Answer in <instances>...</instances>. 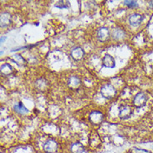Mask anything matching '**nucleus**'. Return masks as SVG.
Returning <instances> with one entry per match:
<instances>
[{
    "instance_id": "nucleus-1",
    "label": "nucleus",
    "mask_w": 153,
    "mask_h": 153,
    "mask_svg": "<svg viewBox=\"0 0 153 153\" xmlns=\"http://www.w3.org/2000/svg\"><path fill=\"white\" fill-rule=\"evenodd\" d=\"M100 94L102 95L104 98L111 100L114 98L116 95V90L115 87L111 84H105L100 89Z\"/></svg>"
},
{
    "instance_id": "nucleus-2",
    "label": "nucleus",
    "mask_w": 153,
    "mask_h": 153,
    "mask_svg": "<svg viewBox=\"0 0 153 153\" xmlns=\"http://www.w3.org/2000/svg\"><path fill=\"white\" fill-rule=\"evenodd\" d=\"M146 100H147V96L146 95L145 93L139 92V93H137L136 96L134 97V99H133V105L136 107H142L146 105Z\"/></svg>"
},
{
    "instance_id": "nucleus-3",
    "label": "nucleus",
    "mask_w": 153,
    "mask_h": 153,
    "mask_svg": "<svg viewBox=\"0 0 153 153\" xmlns=\"http://www.w3.org/2000/svg\"><path fill=\"white\" fill-rule=\"evenodd\" d=\"M43 149L46 153H54L58 149V143L54 139H50L44 144Z\"/></svg>"
},
{
    "instance_id": "nucleus-4",
    "label": "nucleus",
    "mask_w": 153,
    "mask_h": 153,
    "mask_svg": "<svg viewBox=\"0 0 153 153\" xmlns=\"http://www.w3.org/2000/svg\"><path fill=\"white\" fill-rule=\"evenodd\" d=\"M89 120L92 124L99 125L104 120L103 113H101L99 111H94L90 114L89 116Z\"/></svg>"
},
{
    "instance_id": "nucleus-5",
    "label": "nucleus",
    "mask_w": 153,
    "mask_h": 153,
    "mask_svg": "<svg viewBox=\"0 0 153 153\" xmlns=\"http://www.w3.org/2000/svg\"><path fill=\"white\" fill-rule=\"evenodd\" d=\"M110 36H111L110 30L106 27H101L97 31V39L100 42L107 41L110 39Z\"/></svg>"
},
{
    "instance_id": "nucleus-6",
    "label": "nucleus",
    "mask_w": 153,
    "mask_h": 153,
    "mask_svg": "<svg viewBox=\"0 0 153 153\" xmlns=\"http://www.w3.org/2000/svg\"><path fill=\"white\" fill-rule=\"evenodd\" d=\"M71 55L72 59H74L75 61H79V60H81L84 56H85V52L81 47L79 46H76L74 47L71 51Z\"/></svg>"
},
{
    "instance_id": "nucleus-7",
    "label": "nucleus",
    "mask_w": 153,
    "mask_h": 153,
    "mask_svg": "<svg viewBox=\"0 0 153 153\" xmlns=\"http://www.w3.org/2000/svg\"><path fill=\"white\" fill-rule=\"evenodd\" d=\"M143 21V16L140 13H132L129 17V24L132 27H138Z\"/></svg>"
},
{
    "instance_id": "nucleus-8",
    "label": "nucleus",
    "mask_w": 153,
    "mask_h": 153,
    "mask_svg": "<svg viewBox=\"0 0 153 153\" xmlns=\"http://www.w3.org/2000/svg\"><path fill=\"white\" fill-rule=\"evenodd\" d=\"M132 114V109L129 105H123L120 108L119 111V117L122 120H126L130 118Z\"/></svg>"
},
{
    "instance_id": "nucleus-9",
    "label": "nucleus",
    "mask_w": 153,
    "mask_h": 153,
    "mask_svg": "<svg viewBox=\"0 0 153 153\" xmlns=\"http://www.w3.org/2000/svg\"><path fill=\"white\" fill-rule=\"evenodd\" d=\"M102 65L106 68H115L116 66V61H115V59L112 57L111 55L110 54H106L104 56L103 59H102Z\"/></svg>"
},
{
    "instance_id": "nucleus-10",
    "label": "nucleus",
    "mask_w": 153,
    "mask_h": 153,
    "mask_svg": "<svg viewBox=\"0 0 153 153\" xmlns=\"http://www.w3.org/2000/svg\"><path fill=\"white\" fill-rule=\"evenodd\" d=\"M80 84H81V81H80L79 78L77 77V76H75V75L71 76L70 79H69V80H68V86L70 87L71 89H72V90H75V89L79 88V86L80 85Z\"/></svg>"
},
{
    "instance_id": "nucleus-11",
    "label": "nucleus",
    "mask_w": 153,
    "mask_h": 153,
    "mask_svg": "<svg viewBox=\"0 0 153 153\" xmlns=\"http://www.w3.org/2000/svg\"><path fill=\"white\" fill-rule=\"evenodd\" d=\"M11 24V16L8 13H3L1 14V27H7Z\"/></svg>"
},
{
    "instance_id": "nucleus-12",
    "label": "nucleus",
    "mask_w": 153,
    "mask_h": 153,
    "mask_svg": "<svg viewBox=\"0 0 153 153\" xmlns=\"http://www.w3.org/2000/svg\"><path fill=\"white\" fill-rule=\"evenodd\" d=\"M13 110H14L17 113L21 114V115H25V114H27V113H29V110L25 107V105H23V103H21V102H18L17 104H15L14 106H13Z\"/></svg>"
},
{
    "instance_id": "nucleus-13",
    "label": "nucleus",
    "mask_w": 153,
    "mask_h": 153,
    "mask_svg": "<svg viewBox=\"0 0 153 153\" xmlns=\"http://www.w3.org/2000/svg\"><path fill=\"white\" fill-rule=\"evenodd\" d=\"M13 67L9 64H4L1 66V74L4 76H8L10 75L13 73Z\"/></svg>"
},
{
    "instance_id": "nucleus-14",
    "label": "nucleus",
    "mask_w": 153,
    "mask_h": 153,
    "mask_svg": "<svg viewBox=\"0 0 153 153\" xmlns=\"http://www.w3.org/2000/svg\"><path fill=\"white\" fill-rule=\"evenodd\" d=\"M111 35L113 39L118 40V39H121L125 37V32L123 29H120V28H116L112 31Z\"/></svg>"
},
{
    "instance_id": "nucleus-15",
    "label": "nucleus",
    "mask_w": 153,
    "mask_h": 153,
    "mask_svg": "<svg viewBox=\"0 0 153 153\" xmlns=\"http://www.w3.org/2000/svg\"><path fill=\"white\" fill-rule=\"evenodd\" d=\"M71 151L72 153H82L84 152V146L80 142H75L71 146Z\"/></svg>"
},
{
    "instance_id": "nucleus-16",
    "label": "nucleus",
    "mask_w": 153,
    "mask_h": 153,
    "mask_svg": "<svg viewBox=\"0 0 153 153\" xmlns=\"http://www.w3.org/2000/svg\"><path fill=\"white\" fill-rule=\"evenodd\" d=\"M124 4L126 6H127L128 8H136L138 6L137 1H133V0H131V1L126 0V1H124Z\"/></svg>"
},
{
    "instance_id": "nucleus-17",
    "label": "nucleus",
    "mask_w": 153,
    "mask_h": 153,
    "mask_svg": "<svg viewBox=\"0 0 153 153\" xmlns=\"http://www.w3.org/2000/svg\"><path fill=\"white\" fill-rule=\"evenodd\" d=\"M67 4H68V2L65 3L64 1H59V2H57V4H55V7L59 8H67L69 7V5Z\"/></svg>"
},
{
    "instance_id": "nucleus-18",
    "label": "nucleus",
    "mask_w": 153,
    "mask_h": 153,
    "mask_svg": "<svg viewBox=\"0 0 153 153\" xmlns=\"http://www.w3.org/2000/svg\"><path fill=\"white\" fill-rule=\"evenodd\" d=\"M149 7L153 8V1H150L149 2Z\"/></svg>"
},
{
    "instance_id": "nucleus-19",
    "label": "nucleus",
    "mask_w": 153,
    "mask_h": 153,
    "mask_svg": "<svg viewBox=\"0 0 153 153\" xmlns=\"http://www.w3.org/2000/svg\"><path fill=\"white\" fill-rule=\"evenodd\" d=\"M5 40V37H1V43H4Z\"/></svg>"
}]
</instances>
